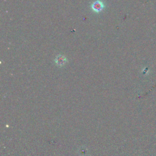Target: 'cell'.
I'll use <instances>...</instances> for the list:
<instances>
[{
	"instance_id": "obj_2",
	"label": "cell",
	"mask_w": 156,
	"mask_h": 156,
	"mask_svg": "<svg viewBox=\"0 0 156 156\" xmlns=\"http://www.w3.org/2000/svg\"><path fill=\"white\" fill-rule=\"evenodd\" d=\"M55 62L57 65L60 66H62L66 63V58L63 55H58L56 57L55 59Z\"/></svg>"
},
{
	"instance_id": "obj_1",
	"label": "cell",
	"mask_w": 156,
	"mask_h": 156,
	"mask_svg": "<svg viewBox=\"0 0 156 156\" xmlns=\"http://www.w3.org/2000/svg\"><path fill=\"white\" fill-rule=\"evenodd\" d=\"M104 7V3L102 1L99 0L94 1L91 5V9H93V10H94L96 12H99L101 11Z\"/></svg>"
}]
</instances>
